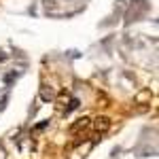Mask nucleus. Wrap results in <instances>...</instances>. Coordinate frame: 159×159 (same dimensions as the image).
Returning <instances> with one entry per match:
<instances>
[{
	"label": "nucleus",
	"mask_w": 159,
	"mask_h": 159,
	"mask_svg": "<svg viewBox=\"0 0 159 159\" xmlns=\"http://www.w3.org/2000/svg\"><path fill=\"white\" fill-rule=\"evenodd\" d=\"M7 100H9V98H7V96H4V98L0 100V110H2V108H4V106H7Z\"/></svg>",
	"instance_id": "39448f33"
},
{
	"label": "nucleus",
	"mask_w": 159,
	"mask_h": 159,
	"mask_svg": "<svg viewBox=\"0 0 159 159\" xmlns=\"http://www.w3.org/2000/svg\"><path fill=\"white\" fill-rule=\"evenodd\" d=\"M76 106H79V100H76V98H72V100H70V106L66 108V112H70V110H74Z\"/></svg>",
	"instance_id": "7ed1b4c3"
},
{
	"label": "nucleus",
	"mask_w": 159,
	"mask_h": 159,
	"mask_svg": "<svg viewBox=\"0 0 159 159\" xmlns=\"http://www.w3.org/2000/svg\"><path fill=\"white\" fill-rule=\"evenodd\" d=\"M47 125H49V121H43V123H40V125H38V127H36V129H45Z\"/></svg>",
	"instance_id": "423d86ee"
},
{
	"label": "nucleus",
	"mask_w": 159,
	"mask_h": 159,
	"mask_svg": "<svg viewBox=\"0 0 159 159\" xmlns=\"http://www.w3.org/2000/svg\"><path fill=\"white\" fill-rule=\"evenodd\" d=\"M9 60V55H7V53H0V61H7Z\"/></svg>",
	"instance_id": "0eeeda50"
},
{
	"label": "nucleus",
	"mask_w": 159,
	"mask_h": 159,
	"mask_svg": "<svg viewBox=\"0 0 159 159\" xmlns=\"http://www.w3.org/2000/svg\"><path fill=\"white\" fill-rule=\"evenodd\" d=\"M93 125H96L98 132H106V129L110 127V119L108 117H98V119L93 121Z\"/></svg>",
	"instance_id": "f03ea898"
},
{
	"label": "nucleus",
	"mask_w": 159,
	"mask_h": 159,
	"mask_svg": "<svg viewBox=\"0 0 159 159\" xmlns=\"http://www.w3.org/2000/svg\"><path fill=\"white\" fill-rule=\"evenodd\" d=\"M87 127H89V119H87V117H81V119H76V123L70 125V132L76 134V132H81V129H87Z\"/></svg>",
	"instance_id": "f257e3e1"
},
{
	"label": "nucleus",
	"mask_w": 159,
	"mask_h": 159,
	"mask_svg": "<svg viewBox=\"0 0 159 159\" xmlns=\"http://www.w3.org/2000/svg\"><path fill=\"white\" fill-rule=\"evenodd\" d=\"M13 79H15V72H9V74H7V76H4V83L9 85V83H11Z\"/></svg>",
	"instance_id": "20e7f679"
}]
</instances>
